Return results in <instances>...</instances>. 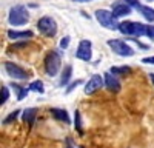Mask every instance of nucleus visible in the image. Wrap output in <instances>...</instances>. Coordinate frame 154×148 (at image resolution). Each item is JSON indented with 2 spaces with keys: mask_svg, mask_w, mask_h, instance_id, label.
<instances>
[{
  "mask_svg": "<svg viewBox=\"0 0 154 148\" xmlns=\"http://www.w3.org/2000/svg\"><path fill=\"white\" fill-rule=\"evenodd\" d=\"M60 66H62V57L57 51H48V54L45 56V71L48 76L54 77L59 74L60 71Z\"/></svg>",
  "mask_w": 154,
  "mask_h": 148,
  "instance_id": "3",
  "label": "nucleus"
},
{
  "mask_svg": "<svg viewBox=\"0 0 154 148\" xmlns=\"http://www.w3.org/2000/svg\"><path fill=\"white\" fill-rule=\"evenodd\" d=\"M28 20H29V12L23 5H16L9 9L8 22L12 26H23V25L28 23Z\"/></svg>",
  "mask_w": 154,
  "mask_h": 148,
  "instance_id": "1",
  "label": "nucleus"
},
{
  "mask_svg": "<svg viewBox=\"0 0 154 148\" xmlns=\"http://www.w3.org/2000/svg\"><path fill=\"white\" fill-rule=\"evenodd\" d=\"M74 127H75V130L77 131H82V125H80V113L79 111H75V116H74Z\"/></svg>",
  "mask_w": 154,
  "mask_h": 148,
  "instance_id": "22",
  "label": "nucleus"
},
{
  "mask_svg": "<svg viewBox=\"0 0 154 148\" xmlns=\"http://www.w3.org/2000/svg\"><path fill=\"white\" fill-rule=\"evenodd\" d=\"M96 19H97V22L102 25V26L106 28V29H112V31L119 29V25L120 23H117V20H116V17L112 16L111 11L97 9L96 11Z\"/></svg>",
  "mask_w": 154,
  "mask_h": 148,
  "instance_id": "4",
  "label": "nucleus"
},
{
  "mask_svg": "<svg viewBox=\"0 0 154 148\" xmlns=\"http://www.w3.org/2000/svg\"><path fill=\"white\" fill-rule=\"evenodd\" d=\"M69 40H71V39H69L68 35H66V37H63V39L60 40V48H62V49H66L68 45H69Z\"/></svg>",
  "mask_w": 154,
  "mask_h": 148,
  "instance_id": "24",
  "label": "nucleus"
},
{
  "mask_svg": "<svg viewBox=\"0 0 154 148\" xmlns=\"http://www.w3.org/2000/svg\"><path fill=\"white\" fill-rule=\"evenodd\" d=\"M80 83H83V80H82V79H79V80H74V82H72V83L68 86V88H66V93H71V91L75 88V86H79Z\"/></svg>",
  "mask_w": 154,
  "mask_h": 148,
  "instance_id": "23",
  "label": "nucleus"
},
{
  "mask_svg": "<svg viewBox=\"0 0 154 148\" xmlns=\"http://www.w3.org/2000/svg\"><path fill=\"white\" fill-rule=\"evenodd\" d=\"M75 57L83 62H89L93 57V43L86 39L80 40L79 46H77V51H75Z\"/></svg>",
  "mask_w": 154,
  "mask_h": 148,
  "instance_id": "8",
  "label": "nucleus"
},
{
  "mask_svg": "<svg viewBox=\"0 0 154 148\" xmlns=\"http://www.w3.org/2000/svg\"><path fill=\"white\" fill-rule=\"evenodd\" d=\"M29 91H35V93H38V94H43V93H45L43 82H42V80H34V82L29 85Z\"/></svg>",
  "mask_w": 154,
  "mask_h": 148,
  "instance_id": "17",
  "label": "nucleus"
},
{
  "mask_svg": "<svg viewBox=\"0 0 154 148\" xmlns=\"http://www.w3.org/2000/svg\"><path fill=\"white\" fill-rule=\"evenodd\" d=\"M8 37L11 40H20V39H23V40H26V39H32L34 37V32L32 31H17V29H9L8 31Z\"/></svg>",
  "mask_w": 154,
  "mask_h": 148,
  "instance_id": "12",
  "label": "nucleus"
},
{
  "mask_svg": "<svg viewBox=\"0 0 154 148\" xmlns=\"http://www.w3.org/2000/svg\"><path fill=\"white\" fill-rule=\"evenodd\" d=\"M8 97H9L8 86H3V85H2V90H0V105L6 103V102H8Z\"/></svg>",
  "mask_w": 154,
  "mask_h": 148,
  "instance_id": "20",
  "label": "nucleus"
},
{
  "mask_svg": "<svg viewBox=\"0 0 154 148\" xmlns=\"http://www.w3.org/2000/svg\"><path fill=\"white\" fill-rule=\"evenodd\" d=\"M108 46L112 49V53H116L117 56H122V57H131V56H134V49L126 42H123L120 39H109L108 40Z\"/></svg>",
  "mask_w": 154,
  "mask_h": 148,
  "instance_id": "6",
  "label": "nucleus"
},
{
  "mask_svg": "<svg viewBox=\"0 0 154 148\" xmlns=\"http://www.w3.org/2000/svg\"><path fill=\"white\" fill-rule=\"evenodd\" d=\"M82 148H83V146H82Z\"/></svg>",
  "mask_w": 154,
  "mask_h": 148,
  "instance_id": "32",
  "label": "nucleus"
},
{
  "mask_svg": "<svg viewBox=\"0 0 154 148\" xmlns=\"http://www.w3.org/2000/svg\"><path fill=\"white\" fill-rule=\"evenodd\" d=\"M103 85H105V79H102V76H99V74H94V76L85 83L83 91H85V94H93L97 90H100Z\"/></svg>",
  "mask_w": 154,
  "mask_h": 148,
  "instance_id": "9",
  "label": "nucleus"
},
{
  "mask_svg": "<svg viewBox=\"0 0 154 148\" xmlns=\"http://www.w3.org/2000/svg\"><path fill=\"white\" fill-rule=\"evenodd\" d=\"M142 62H143V63H151V65H154V56H152V57H145V59H142Z\"/></svg>",
  "mask_w": 154,
  "mask_h": 148,
  "instance_id": "27",
  "label": "nucleus"
},
{
  "mask_svg": "<svg viewBox=\"0 0 154 148\" xmlns=\"http://www.w3.org/2000/svg\"><path fill=\"white\" fill-rule=\"evenodd\" d=\"M5 71L9 77L16 79V80H26L29 79V72L25 71L22 66L12 63V62H5Z\"/></svg>",
  "mask_w": 154,
  "mask_h": 148,
  "instance_id": "7",
  "label": "nucleus"
},
{
  "mask_svg": "<svg viewBox=\"0 0 154 148\" xmlns=\"http://www.w3.org/2000/svg\"><path fill=\"white\" fill-rule=\"evenodd\" d=\"M109 71H111V74H114V76H117V74H123V76H126V74H130L131 68L130 66H112Z\"/></svg>",
  "mask_w": 154,
  "mask_h": 148,
  "instance_id": "18",
  "label": "nucleus"
},
{
  "mask_svg": "<svg viewBox=\"0 0 154 148\" xmlns=\"http://www.w3.org/2000/svg\"><path fill=\"white\" fill-rule=\"evenodd\" d=\"M146 35L149 37L151 40H154V26H148V29H146Z\"/></svg>",
  "mask_w": 154,
  "mask_h": 148,
  "instance_id": "26",
  "label": "nucleus"
},
{
  "mask_svg": "<svg viewBox=\"0 0 154 148\" xmlns=\"http://www.w3.org/2000/svg\"><path fill=\"white\" fill-rule=\"evenodd\" d=\"M123 2H125L126 5H130L131 8H139V6H140L139 0H123Z\"/></svg>",
  "mask_w": 154,
  "mask_h": 148,
  "instance_id": "25",
  "label": "nucleus"
},
{
  "mask_svg": "<svg viewBox=\"0 0 154 148\" xmlns=\"http://www.w3.org/2000/svg\"><path fill=\"white\" fill-rule=\"evenodd\" d=\"M71 74H72V66H71V65H66L65 69H63V72H62V76H60V82H59V85H60V86H66V85L69 83Z\"/></svg>",
  "mask_w": 154,
  "mask_h": 148,
  "instance_id": "15",
  "label": "nucleus"
},
{
  "mask_svg": "<svg viewBox=\"0 0 154 148\" xmlns=\"http://www.w3.org/2000/svg\"><path fill=\"white\" fill-rule=\"evenodd\" d=\"M77 3H86V2H91V0H74Z\"/></svg>",
  "mask_w": 154,
  "mask_h": 148,
  "instance_id": "29",
  "label": "nucleus"
},
{
  "mask_svg": "<svg viewBox=\"0 0 154 148\" xmlns=\"http://www.w3.org/2000/svg\"><path fill=\"white\" fill-rule=\"evenodd\" d=\"M149 77H151V80H152V83H154V74H149Z\"/></svg>",
  "mask_w": 154,
  "mask_h": 148,
  "instance_id": "30",
  "label": "nucleus"
},
{
  "mask_svg": "<svg viewBox=\"0 0 154 148\" xmlns=\"http://www.w3.org/2000/svg\"><path fill=\"white\" fill-rule=\"evenodd\" d=\"M137 11L145 17V20H148V22H154V9H152V8L145 6V5H140V6L137 8Z\"/></svg>",
  "mask_w": 154,
  "mask_h": 148,
  "instance_id": "16",
  "label": "nucleus"
},
{
  "mask_svg": "<svg viewBox=\"0 0 154 148\" xmlns=\"http://www.w3.org/2000/svg\"><path fill=\"white\" fill-rule=\"evenodd\" d=\"M66 143H68V148H72V140H71L69 137L66 139Z\"/></svg>",
  "mask_w": 154,
  "mask_h": 148,
  "instance_id": "28",
  "label": "nucleus"
},
{
  "mask_svg": "<svg viewBox=\"0 0 154 148\" xmlns=\"http://www.w3.org/2000/svg\"><path fill=\"white\" fill-rule=\"evenodd\" d=\"M12 86H14V90H17V100H23V99L26 97L29 88H20V86H17L16 83H12Z\"/></svg>",
  "mask_w": 154,
  "mask_h": 148,
  "instance_id": "19",
  "label": "nucleus"
},
{
  "mask_svg": "<svg viewBox=\"0 0 154 148\" xmlns=\"http://www.w3.org/2000/svg\"><path fill=\"white\" fill-rule=\"evenodd\" d=\"M37 29L40 31V34H43L45 37H54L57 34V23L53 17L43 16L37 22Z\"/></svg>",
  "mask_w": 154,
  "mask_h": 148,
  "instance_id": "5",
  "label": "nucleus"
},
{
  "mask_svg": "<svg viewBox=\"0 0 154 148\" xmlns=\"http://www.w3.org/2000/svg\"><path fill=\"white\" fill-rule=\"evenodd\" d=\"M112 16L116 19H119V17H123V16H128V14H131V6L130 5H126V3H116L112 6Z\"/></svg>",
  "mask_w": 154,
  "mask_h": 148,
  "instance_id": "11",
  "label": "nucleus"
},
{
  "mask_svg": "<svg viewBox=\"0 0 154 148\" xmlns=\"http://www.w3.org/2000/svg\"><path fill=\"white\" fill-rule=\"evenodd\" d=\"M146 29H148L146 25L139 23V22H120V25H119V31L130 37L146 35Z\"/></svg>",
  "mask_w": 154,
  "mask_h": 148,
  "instance_id": "2",
  "label": "nucleus"
},
{
  "mask_svg": "<svg viewBox=\"0 0 154 148\" xmlns=\"http://www.w3.org/2000/svg\"><path fill=\"white\" fill-rule=\"evenodd\" d=\"M37 108H26L22 113V120H25L26 123H32L35 120V116H37Z\"/></svg>",
  "mask_w": 154,
  "mask_h": 148,
  "instance_id": "14",
  "label": "nucleus"
},
{
  "mask_svg": "<svg viewBox=\"0 0 154 148\" xmlns=\"http://www.w3.org/2000/svg\"><path fill=\"white\" fill-rule=\"evenodd\" d=\"M103 79H105V86L111 93H119L120 91V80L116 77L114 74L106 72L105 76H103Z\"/></svg>",
  "mask_w": 154,
  "mask_h": 148,
  "instance_id": "10",
  "label": "nucleus"
},
{
  "mask_svg": "<svg viewBox=\"0 0 154 148\" xmlns=\"http://www.w3.org/2000/svg\"><path fill=\"white\" fill-rule=\"evenodd\" d=\"M51 114L54 116L56 120H60V122H65V123H69L71 119H69V114L66 113L65 109H62V108H51Z\"/></svg>",
  "mask_w": 154,
  "mask_h": 148,
  "instance_id": "13",
  "label": "nucleus"
},
{
  "mask_svg": "<svg viewBox=\"0 0 154 148\" xmlns=\"http://www.w3.org/2000/svg\"><path fill=\"white\" fill-rule=\"evenodd\" d=\"M19 114H20V111H17V109H16V111H12V113H11L9 116H6V117H5V120H2V123H11L14 119H17V116H19Z\"/></svg>",
  "mask_w": 154,
  "mask_h": 148,
  "instance_id": "21",
  "label": "nucleus"
},
{
  "mask_svg": "<svg viewBox=\"0 0 154 148\" xmlns=\"http://www.w3.org/2000/svg\"><path fill=\"white\" fill-rule=\"evenodd\" d=\"M149 2H151V0H149Z\"/></svg>",
  "mask_w": 154,
  "mask_h": 148,
  "instance_id": "31",
  "label": "nucleus"
}]
</instances>
